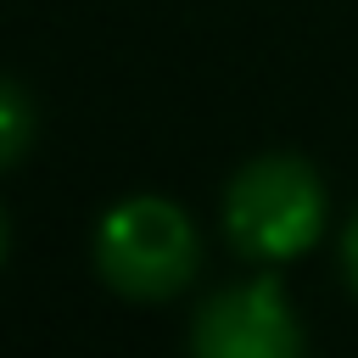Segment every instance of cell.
Returning <instances> with one entry per match:
<instances>
[{
	"instance_id": "obj_1",
	"label": "cell",
	"mask_w": 358,
	"mask_h": 358,
	"mask_svg": "<svg viewBox=\"0 0 358 358\" xmlns=\"http://www.w3.org/2000/svg\"><path fill=\"white\" fill-rule=\"evenodd\" d=\"M196 263H201V241H196L190 218L162 196H129L95 229L101 280L134 302L173 296L179 285H190Z\"/></svg>"
},
{
	"instance_id": "obj_2",
	"label": "cell",
	"mask_w": 358,
	"mask_h": 358,
	"mask_svg": "<svg viewBox=\"0 0 358 358\" xmlns=\"http://www.w3.org/2000/svg\"><path fill=\"white\" fill-rule=\"evenodd\" d=\"M319 224H324V190L302 157H257L224 190V229L257 263H285L308 252Z\"/></svg>"
},
{
	"instance_id": "obj_3",
	"label": "cell",
	"mask_w": 358,
	"mask_h": 358,
	"mask_svg": "<svg viewBox=\"0 0 358 358\" xmlns=\"http://www.w3.org/2000/svg\"><path fill=\"white\" fill-rule=\"evenodd\" d=\"M196 358H302V330L274 280L218 291L190 330Z\"/></svg>"
},
{
	"instance_id": "obj_4",
	"label": "cell",
	"mask_w": 358,
	"mask_h": 358,
	"mask_svg": "<svg viewBox=\"0 0 358 358\" xmlns=\"http://www.w3.org/2000/svg\"><path fill=\"white\" fill-rule=\"evenodd\" d=\"M28 140H34V101L22 84L0 78V168L17 162L28 151Z\"/></svg>"
},
{
	"instance_id": "obj_5",
	"label": "cell",
	"mask_w": 358,
	"mask_h": 358,
	"mask_svg": "<svg viewBox=\"0 0 358 358\" xmlns=\"http://www.w3.org/2000/svg\"><path fill=\"white\" fill-rule=\"evenodd\" d=\"M341 263H347V280H352V291H358V213H352V224H347V235H341Z\"/></svg>"
},
{
	"instance_id": "obj_6",
	"label": "cell",
	"mask_w": 358,
	"mask_h": 358,
	"mask_svg": "<svg viewBox=\"0 0 358 358\" xmlns=\"http://www.w3.org/2000/svg\"><path fill=\"white\" fill-rule=\"evenodd\" d=\"M0 257H6V218H0Z\"/></svg>"
}]
</instances>
